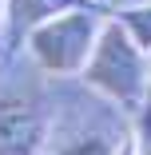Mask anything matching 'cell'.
Returning a JSON list of instances; mask_svg holds the SVG:
<instances>
[{
    "mask_svg": "<svg viewBox=\"0 0 151 155\" xmlns=\"http://www.w3.org/2000/svg\"><path fill=\"white\" fill-rule=\"evenodd\" d=\"M76 4H96V0H4V56L20 52L36 24L52 20L56 12H68Z\"/></svg>",
    "mask_w": 151,
    "mask_h": 155,
    "instance_id": "277c9868",
    "label": "cell"
},
{
    "mask_svg": "<svg viewBox=\"0 0 151 155\" xmlns=\"http://www.w3.org/2000/svg\"><path fill=\"white\" fill-rule=\"evenodd\" d=\"M96 4H103V0H96Z\"/></svg>",
    "mask_w": 151,
    "mask_h": 155,
    "instance_id": "9c48e42d",
    "label": "cell"
},
{
    "mask_svg": "<svg viewBox=\"0 0 151 155\" xmlns=\"http://www.w3.org/2000/svg\"><path fill=\"white\" fill-rule=\"evenodd\" d=\"M103 20H107V12L100 4H76L68 12H56L52 20L36 24L28 32L24 48L48 76H80Z\"/></svg>",
    "mask_w": 151,
    "mask_h": 155,
    "instance_id": "7a4b0ae2",
    "label": "cell"
},
{
    "mask_svg": "<svg viewBox=\"0 0 151 155\" xmlns=\"http://www.w3.org/2000/svg\"><path fill=\"white\" fill-rule=\"evenodd\" d=\"M0 56H4V0H0Z\"/></svg>",
    "mask_w": 151,
    "mask_h": 155,
    "instance_id": "ba28073f",
    "label": "cell"
},
{
    "mask_svg": "<svg viewBox=\"0 0 151 155\" xmlns=\"http://www.w3.org/2000/svg\"><path fill=\"white\" fill-rule=\"evenodd\" d=\"M48 139V111L32 91L0 87V155H40Z\"/></svg>",
    "mask_w": 151,
    "mask_h": 155,
    "instance_id": "3957f363",
    "label": "cell"
},
{
    "mask_svg": "<svg viewBox=\"0 0 151 155\" xmlns=\"http://www.w3.org/2000/svg\"><path fill=\"white\" fill-rule=\"evenodd\" d=\"M80 80L92 91H100L107 104H115L119 111L135 115L139 104L151 96V56L107 12V20L100 24L96 44H92V52H87L84 68H80Z\"/></svg>",
    "mask_w": 151,
    "mask_h": 155,
    "instance_id": "6da1fadb",
    "label": "cell"
},
{
    "mask_svg": "<svg viewBox=\"0 0 151 155\" xmlns=\"http://www.w3.org/2000/svg\"><path fill=\"white\" fill-rule=\"evenodd\" d=\"M119 24L131 32V40L151 56V0L147 4H131V8H119V12H111Z\"/></svg>",
    "mask_w": 151,
    "mask_h": 155,
    "instance_id": "5b68a950",
    "label": "cell"
},
{
    "mask_svg": "<svg viewBox=\"0 0 151 155\" xmlns=\"http://www.w3.org/2000/svg\"><path fill=\"white\" fill-rule=\"evenodd\" d=\"M135 127H131V143H135V155H151V96L139 104V111L131 115Z\"/></svg>",
    "mask_w": 151,
    "mask_h": 155,
    "instance_id": "52a82bcc",
    "label": "cell"
},
{
    "mask_svg": "<svg viewBox=\"0 0 151 155\" xmlns=\"http://www.w3.org/2000/svg\"><path fill=\"white\" fill-rule=\"evenodd\" d=\"M56 155H115V139L111 135H100V131L76 135V139H68L64 147H60Z\"/></svg>",
    "mask_w": 151,
    "mask_h": 155,
    "instance_id": "8992f818",
    "label": "cell"
}]
</instances>
